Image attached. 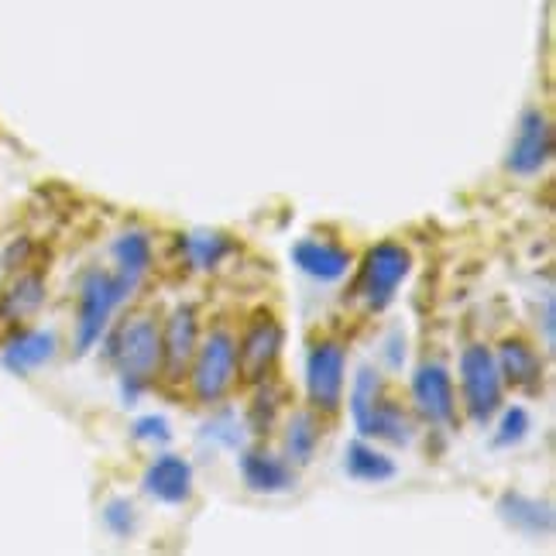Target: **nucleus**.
Listing matches in <instances>:
<instances>
[{
    "mask_svg": "<svg viewBox=\"0 0 556 556\" xmlns=\"http://www.w3.org/2000/svg\"><path fill=\"white\" fill-rule=\"evenodd\" d=\"M361 437H375V440L395 443V446H409L416 437V422L392 395L381 392L375 409L368 413V422H365V430H361Z\"/></svg>",
    "mask_w": 556,
    "mask_h": 556,
    "instance_id": "nucleus-18",
    "label": "nucleus"
},
{
    "mask_svg": "<svg viewBox=\"0 0 556 556\" xmlns=\"http://www.w3.org/2000/svg\"><path fill=\"white\" fill-rule=\"evenodd\" d=\"M413 271V254L399 241H378L365 262H361L354 295L365 303L368 313H381L384 306H392V299L399 295L402 282Z\"/></svg>",
    "mask_w": 556,
    "mask_h": 556,
    "instance_id": "nucleus-4",
    "label": "nucleus"
},
{
    "mask_svg": "<svg viewBox=\"0 0 556 556\" xmlns=\"http://www.w3.org/2000/svg\"><path fill=\"white\" fill-rule=\"evenodd\" d=\"M502 419H498V430H495V446H519L529 430H532V419L522 405H508V409H498Z\"/></svg>",
    "mask_w": 556,
    "mask_h": 556,
    "instance_id": "nucleus-25",
    "label": "nucleus"
},
{
    "mask_svg": "<svg viewBox=\"0 0 556 556\" xmlns=\"http://www.w3.org/2000/svg\"><path fill=\"white\" fill-rule=\"evenodd\" d=\"M200 348V316L197 306H176L168 313V319L162 324V368L159 375L168 384H179L189 378L192 357H197Z\"/></svg>",
    "mask_w": 556,
    "mask_h": 556,
    "instance_id": "nucleus-8",
    "label": "nucleus"
},
{
    "mask_svg": "<svg viewBox=\"0 0 556 556\" xmlns=\"http://www.w3.org/2000/svg\"><path fill=\"white\" fill-rule=\"evenodd\" d=\"M543 327H546V344L553 348V340H556V324H553V299H546V316H543Z\"/></svg>",
    "mask_w": 556,
    "mask_h": 556,
    "instance_id": "nucleus-30",
    "label": "nucleus"
},
{
    "mask_svg": "<svg viewBox=\"0 0 556 556\" xmlns=\"http://www.w3.org/2000/svg\"><path fill=\"white\" fill-rule=\"evenodd\" d=\"M460 392H464V409L478 426H488L502 409L505 381L498 371V361L484 344H470L460 351Z\"/></svg>",
    "mask_w": 556,
    "mask_h": 556,
    "instance_id": "nucleus-5",
    "label": "nucleus"
},
{
    "mask_svg": "<svg viewBox=\"0 0 556 556\" xmlns=\"http://www.w3.org/2000/svg\"><path fill=\"white\" fill-rule=\"evenodd\" d=\"M348 381V351L340 340H316L306 354V399L319 416L340 413Z\"/></svg>",
    "mask_w": 556,
    "mask_h": 556,
    "instance_id": "nucleus-7",
    "label": "nucleus"
},
{
    "mask_svg": "<svg viewBox=\"0 0 556 556\" xmlns=\"http://www.w3.org/2000/svg\"><path fill=\"white\" fill-rule=\"evenodd\" d=\"M286 348V330L278 324V316L271 309L251 313L238 337V381L241 384H258L271 378L278 357Z\"/></svg>",
    "mask_w": 556,
    "mask_h": 556,
    "instance_id": "nucleus-6",
    "label": "nucleus"
},
{
    "mask_svg": "<svg viewBox=\"0 0 556 556\" xmlns=\"http://www.w3.org/2000/svg\"><path fill=\"white\" fill-rule=\"evenodd\" d=\"M114 262H117V278L127 286V289H138L141 278L148 275V268H152L155 262V251H152V238L141 230H127L121 233V238L114 241Z\"/></svg>",
    "mask_w": 556,
    "mask_h": 556,
    "instance_id": "nucleus-19",
    "label": "nucleus"
},
{
    "mask_svg": "<svg viewBox=\"0 0 556 556\" xmlns=\"http://www.w3.org/2000/svg\"><path fill=\"white\" fill-rule=\"evenodd\" d=\"M135 289H127L114 271L106 268H90L79 282L76 295V333H73V348L76 354H90L100 337L106 333L114 309L124 303Z\"/></svg>",
    "mask_w": 556,
    "mask_h": 556,
    "instance_id": "nucleus-2",
    "label": "nucleus"
},
{
    "mask_svg": "<svg viewBox=\"0 0 556 556\" xmlns=\"http://www.w3.org/2000/svg\"><path fill=\"white\" fill-rule=\"evenodd\" d=\"M381 375L371 368V365H365L357 371V378H354V389H351V419H354V426H357V433L365 430V422H368V413L375 409V402L381 399Z\"/></svg>",
    "mask_w": 556,
    "mask_h": 556,
    "instance_id": "nucleus-24",
    "label": "nucleus"
},
{
    "mask_svg": "<svg viewBox=\"0 0 556 556\" xmlns=\"http://www.w3.org/2000/svg\"><path fill=\"white\" fill-rule=\"evenodd\" d=\"M106 357L121 378V392L127 405L159 378L162 368V324L152 309H135L121 319V327L111 333Z\"/></svg>",
    "mask_w": 556,
    "mask_h": 556,
    "instance_id": "nucleus-1",
    "label": "nucleus"
},
{
    "mask_svg": "<svg viewBox=\"0 0 556 556\" xmlns=\"http://www.w3.org/2000/svg\"><path fill=\"white\" fill-rule=\"evenodd\" d=\"M286 389L278 381H271V378H265V381H258V395H254V402H251V413H248V419H251V430L254 433H262V437H268L271 430H275V422H278V416H282V409H286Z\"/></svg>",
    "mask_w": 556,
    "mask_h": 556,
    "instance_id": "nucleus-23",
    "label": "nucleus"
},
{
    "mask_svg": "<svg viewBox=\"0 0 556 556\" xmlns=\"http://www.w3.org/2000/svg\"><path fill=\"white\" fill-rule=\"evenodd\" d=\"M141 488L162 505H186L192 498V464L179 454H162L148 464Z\"/></svg>",
    "mask_w": 556,
    "mask_h": 556,
    "instance_id": "nucleus-13",
    "label": "nucleus"
},
{
    "mask_svg": "<svg viewBox=\"0 0 556 556\" xmlns=\"http://www.w3.org/2000/svg\"><path fill=\"white\" fill-rule=\"evenodd\" d=\"M384 361H389V368H402V361H405V337L402 333H392L389 337V348H384Z\"/></svg>",
    "mask_w": 556,
    "mask_h": 556,
    "instance_id": "nucleus-29",
    "label": "nucleus"
},
{
    "mask_svg": "<svg viewBox=\"0 0 556 556\" xmlns=\"http://www.w3.org/2000/svg\"><path fill=\"white\" fill-rule=\"evenodd\" d=\"M192 399L200 405H217L238 384V337L227 327H213L197 348L189 368Z\"/></svg>",
    "mask_w": 556,
    "mask_h": 556,
    "instance_id": "nucleus-3",
    "label": "nucleus"
},
{
    "mask_svg": "<svg viewBox=\"0 0 556 556\" xmlns=\"http://www.w3.org/2000/svg\"><path fill=\"white\" fill-rule=\"evenodd\" d=\"M495 361H498L502 381L508 384V389L526 392V395H536L543 389V357L536 348L529 344V340H522V337L502 340Z\"/></svg>",
    "mask_w": 556,
    "mask_h": 556,
    "instance_id": "nucleus-12",
    "label": "nucleus"
},
{
    "mask_svg": "<svg viewBox=\"0 0 556 556\" xmlns=\"http://www.w3.org/2000/svg\"><path fill=\"white\" fill-rule=\"evenodd\" d=\"M553 159V124L543 111H526L519 117L516 138L508 148V173L519 179L540 176Z\"/></svg>",
    "mask_w": 556,
    "mask_h": 556,
    "instance_id": "nucleus-10",
    "label": "nucleus"
},
{
    "mask_svg": "<svg viewBox=\"0 0 556 556\" xmlns=\"http://www.w3.org/2000/svg\"><path fill=\"white\" fill-rule=\"evenodd\" d=\"M131 437L138 443H168V440H173V426H168L165 416H144V419L135 422Z\"/></svg>",
    "mask_w": 556,
    "mask_h": 556,
    "instance_id": "nucleus-27",
    "label": "nucleus"
},
{
    "mask_svg": "<svg viewBox=\"0 0 556 556\" xmlns=\"http://www.w3.org/2000/svg\"><path fill=\"white\" fill-rule=\"evenodd\" d=\"M203 430H206L210 440H220L224 446H238L241 443V426H238V416H233V413H224L220 419L206 422Z\"/></svg>",
    "mask_w": 556,
    "mask_h": 556,
    "instance_id": "nucleus-28",
    "label": "nucleus"
},
{
    "mask_svg": "<svg viewBox=\"0 0 556 556\" xmlns=\"http://www.w3.org/2000/svg\"><path fill=\"white\" fill-rule=\"evenodd\" d=\"M179 248L186 251V262L192 268L200 271H210L217 268L227 254H233V241L227 238V233H186V238L179 241Z\"/></svg>",
    "mask_w": 556,
    "mask_h": 556,
    "instance_id": "nucleus-22",
    "label": "nucleus"
},
{
    "mask_svg": "<svg viewBox=\"0 0 556 556\" xmlns=\"http://www.w3.org/2000/svg\"><path fill=\"white\" fill-rule=\"evenodd\" d=\"M344 467H348V475L354 481H361V484H384V481H392L399 475V464L384 451H378V446L365 443V440L348 443Z\"/></svg>",
    "mask_w": 556,
    "mask_h": 556,
    "instance_id": "nucleus-20",
    "label": "nucleus"
},
{
    "mask_svg": "<svg viewBox=\"0 0 556 556\" xmlns=\"http://www.w3.org/2000/svg\"><path fill=\"white\" fill-rule=\"evenodd\" d=\"M241 478L254 495H286L295 488V467L286 457L268 451H244L241 454Z\"/></svg>",
    "mask_w": 556,
    "mask_h": 556,
    "instance_id": "nucleus-15",
    "label": "nucleus"
},
{
    "mask_svg": "<svg viewBox=\"0 0 556 556\" xmlns=\"http://www.w3.org/2000/svg\"><path fill=\"white\" fill-rule=\"evenodd\" d=\"M413 405L433 426H451L457 419V389L454 375L443 361H422L413 375Z\"/></svg>",
    "mask_w": 556,
    "mask_h": 556,
    "instance_id": "nucleus-11",
    "label": "nucleus"
},
{
    "mask_svg": "<svg viewBox=\"0 0 556 556\" xmlns=\"http://www.w3.org/2000/svg\"><path fill=\"white\" fill-rule=\"evenodd\" d=\"M41 303H46V271L35 265L17 268V275L0 289V348L28 327Z\"/></svg>",
    "mask_w": 556,
    "mask_h": 556,
    "instance_id": "nucleus-9",
    "label": "nucleus"
},
{
    "mask_svg": "<svg viewBox=\"0 0 556 556\" xmlns=\"http://www.w3.org/2000/svg\"><path fill=\"white\" fill-rule=\"evenodd\" d=\"M103 526L111 529L117 540L135 536V532H138V508L127 502V498L106 502V508H103Z\"/></svg>",
    "mask_w": 556,
    "mask_h": 556,
    "instance_id": "nucleus-26",
    "label": "nucleus"
},
{
    "mask_svg": "<svg viewBox=\"0 0 556 556\" xmlns=\"http://www.w3.org/2000/svg\"><path fill=\"white\" fill-rule=\"evenodd\" d=\"M289 254H292V265L303 275L316 278V282H340L354 265V254L348 248L330 244V241H316V238L295 241Z\"/></svg>",
    "mask_w": 556,
    "mask_h": 556,
    "instance_id": "nucleus-14",
    "label": "nucleus"
},
{
    "mask_svg": "<svg viewBox=\"0 0 556 556\" xmlns=\"http://www.w3.org/2000/svg\"><path fill=\"white\" fill-rule=\"evenodd\" d=\"M324 440V426H319V413L299 409L292 413L286 426V454L292 464H309L316 457V446Z\"/></svg>",
    "mask_w": 556,
    "mask_h": 556,
    "instance_id": "nucleus-21",
    "label": "nucleus"
},
{
    "mask_svg": "<svg viewBox=\"0 0 556 556\" xmlns=\"http://www.w3.org/2000/svg\"><path fill=\"white\" fill-rule=\"evenodd\" d=\"M495 508H498V516L508 529L522 532V536H529V540H540V536H549L553 532V505L549 502L519 495V491H505Z\"/></svg>",
    "mask_w": 556,
    "mask_h": 556,
    "instance_id": "nucleus-17",
    "label": "nucleus"
},
{
    "mask_svg": "<svg viewBox=\"0 0 556 556\" xmlns=\"http://www.w3.org/2000/svg\"><path fill=\"white\" fill-rule=\"evenodd\" d=\"M59 351V340L52 330H21L4 344V368L14 375H31L38 368H46Z\"/></svg>",
    "mask_w": 556,
    "mask_h": 556,
    "instance_id": "nucleus-16",
    "label": "nucleus"
}]
</instances>
